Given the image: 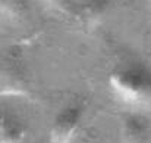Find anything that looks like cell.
Returning <instances> with one entry per match:
<instances>
[{"mask_svg": "<svg viewBox=\"0 0 151 143\" xmlns=\"http://www.w3.org/2000/svg\"><path fill=\"white\" fill-rule=\"evenodd\" d=\"M113 87L123 100L134 105H151V78L139 71H128L113 78Z\"/></svg>", "mask_w": 151, "mask_h": 143, "instance_id": "1", "label": "cell"}, {"mask_svg": "<svg viewBox=\"0 0 151 143\" xmlns=\"http://www.w3.org/2000/svg\"><path fill=\"white\" fill-rule=\"evenodd\" d=\"M81 109L78 106H69L63 109L54 120L51 127L50 143H70L79 127Z\"/></svg>", "mask_w": 151, "mask_h": 143, "instance_id": "2", "label": "cell"}, {"mask_svg": "<svg viewBox=\"0 0 151 143\" xmlns=\"http://www.w3.org/2000/svg\"><path fill=\"white\" fill-rule=\"evenodd\" d=\"M148 134L145 124L138 118H128L122 130V143H147Z\"/></svg>", "mask_w": 151, "mask_h": 143, "instance_id": "3", "label": "cell"}, {"mask_svg": "<svg viewBox=\"0 0 151 143\" xmlns=\"http://www.w3.org/2000/svg\"><path fill=\"white\" fill-rule=\"evenodd\" d=\"M25 130L22 124L12 118H3L1 123V143H22Z\"/></svg>", "mask_w": 151, "mask_h": 143, "instance_id": "4", "label": "cell"}, {"mask_svg": "<svg viewBox=\"0 0 151 143\" xmlns=\"http://www.w3.org/2000/svg\"><path fill=\"white\" fill-rule=\"evenodd\" d=\"M47 1H50L51 4H60V0H47Z\"/></svg>", "mask_w": 151, "mask_h": 143, "instance_id": "5", "label": "cell"}]
</instances>
